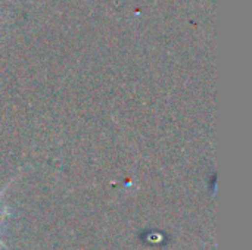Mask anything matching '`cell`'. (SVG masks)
I'll return each mask as SVG.
<instances>
[{
    "instance_id": "obj_1",
    "label": "cell",
    "mask_w": 252,
    "mask_h": 250,
    "mask_svg": "<svg viewBox=\"0 0 252 250\" xmlns=\"http://www.w3.org/2000/svg\"><path fill=\"white\" fill-rule=\"evenodd\" d=\"M7 187H9V184H7V186H6V187H4V189H3V190L0 192V196H1L3 193H4V190H6ZM9 217H10V212H9L7 209H6V211H0V224H1V222H4V220H7ZM0 248H4V249L7 250V248H6V246H4V245L1 243V240H0Z\"/></svg>"
}]
</instances>
